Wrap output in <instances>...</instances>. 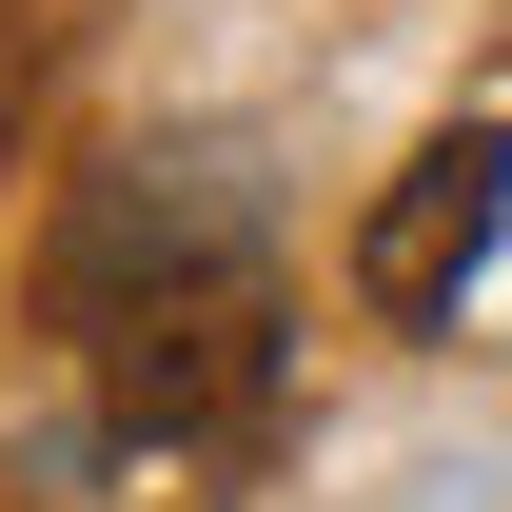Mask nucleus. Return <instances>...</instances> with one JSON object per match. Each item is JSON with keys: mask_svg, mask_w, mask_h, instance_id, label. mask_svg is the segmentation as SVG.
<instances>
[{"mask_svg": "<svg viewBox=\"0 0 512 512\" xmlns=\"http://www.w3.org/2000/svg\"><path fill=\"white\" fill-rule=\"evenodd\" d=\"M256 414H276V276L237 237L178 256V276H138L99 316V434L119 453H237Z\"/></svg>", "mask_w": 512, "mask_h": 512, "instance_id": "nucleus-1", "label": "nucleus"}, {"mask_svg": "<svg viewBox=\"0 0 512 512\" xmlns=\"http://www.w3.org/2000/svg\"><path fill=\"white\" fill-rule=\"evenodd\" d=\"M493 217H512V119H453L434 158L355 217V296H375V316H453L473 256H493Z\"/></svg>", "mask_w": 512, "mask_h": 512, "instance_id": "nucleus-2", "label": "nucleus"}, {"mask_svg": "<svg viewBox=\"0 0 512 512\" xmlns=\"http://www.w3.org/2000/svg\"><path fill=\"white\" fill-rule=\"evenodd\" d=\"M20 119H40V40L0 20V178H20Z\"/></svg>", "mask_w": 512, "mask_h": 512, "instance_id": "nucleus-3", "label": "nucleus"}]
</instances>
